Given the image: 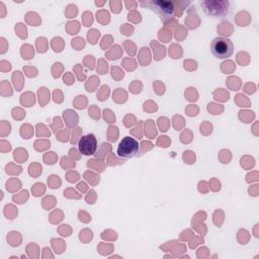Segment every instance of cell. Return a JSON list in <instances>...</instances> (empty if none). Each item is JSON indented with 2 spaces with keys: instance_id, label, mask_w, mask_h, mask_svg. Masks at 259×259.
Masks as SVG:
<instances>
[{
  "instance_id": "obj_1",
  "label": "cell",
  "mask_w": 259,
  "mask_h": 259,
  "mask_svg": "<svg viewBox=\"0 0 259 259\" xmlns=\"http://www.w3.org/2000/svg\"><path fill=\"white\" fill-rule=\"evenodd\" d=\"M210 51L212 55L219 59H226L231 57L234 52L233 42L229 38L215 37L210 44Z\"/></svg>"
},
{
  "instance_id": "obj_2",
  "label": "cell",
  "mask_w": 259,
  "mask_h": 259,
  "mask_svg": "<svg viewBox=\"0 0 259 259\" xmlns=\"http://www.w3.org/2000/svg\"><path fill=\"white\" fill-rule=\"evenodd\" d=\"M139 143L132 137H124L118 144L117 155L121 158H132L139 152Z\"/></svg>"
},
{
  "instance_id": "obj_3",
  "label": "cell",
  "mask_w": 259,
  "mask_h": 259,
  "mask_svg": "<svg viewBox=\"0 0 259 259\" xmlns=\"http://www.w3.org/2000/svg\"><path fill=\"white\" fill-rule=\"evenodd\" d=\"M147 4L151 5V7L160 15V17L163 21L171 19L174 16L175 7H174L173 2L164 1V0H157V1L147 2Z\"/></svg>"
},
{
  "instance_id": "obj_4",
  "label": "cell",
  "mask_w": 259,
  "mask_h": 259,
  "mask_svg": "<svg viewBox=\"0 0 259 259\" xmlns=\"http://www.w3.org/2000/svg\"><path fill=\"white\" fill-rule=\"evenodd\" d=\"M78 148L81 154L85 156L93 155L97 149V139L93 134H88L79 140Z\"/></svg>"
},
{
  "instance_id": "obj_5",
  "label": "cell",
  "mask_w": 259,
  "mask_h": 259,
  "mask_svg": "<svg viewBox=\"0 0 259 259\" xmlns=\"http://www.w3.org/2000/svg\"><path fill=\"white\" fill-rule=\"evenodd\" d=\"M204 9L207 14L213 16H220L228 12V1H205L203 2Z\"/></svg>"
}]
</instances>
